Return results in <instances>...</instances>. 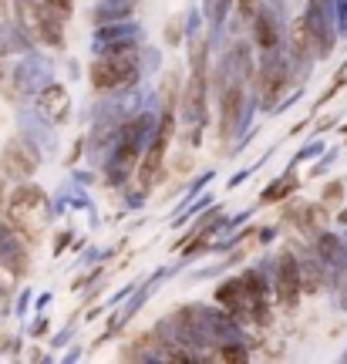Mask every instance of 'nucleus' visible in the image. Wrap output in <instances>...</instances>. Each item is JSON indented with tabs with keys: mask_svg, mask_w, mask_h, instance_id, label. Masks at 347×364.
<instances>
[{
	"mask_svg": "<svg viewBox=\"0 0 347 364\" xmlns=\"http://www.w3.org/2000/svg\"><path fill=\"white\" fill-rule=\"evenodd\" d=\"M51 220V203L44 189L31 186V182H21L11 196H7V223L11 230H17L27 240H38L44 233V226Z\"/></svg>",
	"mask_w": 347,
	"mask_h": 364,
	"instance_id": "nucleus-1",
	"label": "nucleus"
},
{
	"mask_svg": "<svg viewBox=\"0 0 347 364\" xmlns=\"http://www.w3.org/2000/svg\"><path fill=\"white\" fill-rule=\"evenodd\" d=\"M135 81H139V51H135V44L102 51L91 61V85L98 91H115L125 88V85H135Z\"/></svg>",
	"mask_w": 347,
	"mask_h": 364,
	"instance_id": "nucleus-2",
	"label": "nucleus"
},
{
	"mask_svg": "<svg viewBox=\"0 0 347 364\" xmlns=\"http://www.w3.org/2000/svg\"><path fill=\"white\" fill-rule=\"evenodd\" d=\"M17 7V21L27 34L41 44H51V48H61L65 44V14L54 7L51 0H14Z\"/></svg>",
	"mask_w": 347,
	"mask_h": 364,
	"instance_id": "nucleus-3",
	"label": "nucleus"
},
{
	"mask_svg": "<svg viewBox=\"0 0 347 364\" xmlns=\"http://www.w3.org/2000/svg\"><path fill=\"white\" fill-rule=\"evenodd\" d=\"M206 115V44L196 41L193 44V78H189V88L182 95V118L199 125Z\"/></svg>",
	"mask_w": 347,
	"mask_h": 364,
	"instance_id": "nucleus-4",
	"label": "nucleus"
},
{
	"mask_svg": "<svg viewBox=\"0 0 347 364\" xmlns=\"http://www.w3.org/2000/svg\"><path fill=\"white\" fill-rule=\"evenodd\" d=\"M172 129H176V115L166 112L162 122H159V129H155V135H152V142H149V149H145V156H142V166H139V189L142 193L152 189V179L159 176V169H162V159H166L169 142H172Z\"/></svg>",
	"mask_w": 347,
	"mask_h": 364,
	"instance_id": "nucleus-5",
	"label": "nucleus"
},
{
	"mask_svg": "<svg viewBox=\"0 0 347 364\" xmlns=\"http://www.w3.org/2000/svg\"><path fill=\"white\" fill-rule=\"evenodd\" d=\"M41 166V156L34 145H27L24 139H11V142L4 145V152H0V169L4 176H11V179H31Z\"/></svg>",
	"mask_w": 347,
	"mask_h": 364,
	"instance_id": "nucleus-6",
	"label": "nucleus"
},
{
	"mask_svg": "<svg viewBox=\"0 0 347 364\" xmlns=\"http://www.w3.org/2000/svg\"><path fill=\"white\" fill-rule=\"evenodd\" d=\"M304 294V287H300V263L283 250L280 260H277V297H280L283 307H294L297 300Z\"/></svg>",
	"mask_w": 347,
	"mask_h": 364,
	"instance_id": "nucleus-7",
	"label": "nucleus"
},
{
	"mask_svg": "<svg viewBox=\"0 0 347 364\" xmlns=\"http://www.w3.org/2000/svg\"><path fill=\"white\" fill-rule=\"evenodd\" d=\"M287 78H290V71H287L283 61H270V65L260 68L257 88H260V98H263V108H273L280 102V95L287 91Z\"/></svg>",
	"mask_w": 347,
	"mask_h": 364,
	"instance_id": "nucleus-8",
	"label": "nucleus"
},
{
	"mask_svg": "<svg viewBox=\"0 0 347 364\" xmlns=\"http://www.w3.org/2000/svg\"><path fill=\"white\" fill-rule=\"evenodd\" d=\"M38 112L44 122L51 125H65L68 122V112H71V98L61 85H48V88L38 95Z\"/></svg>",
	"mask_w": 347,
	"mask_h": 364,
	"instance_id": "nucleus-9",
	"label": "nucleus"
},
{
	"mask_svg": "<svg viewBox=\"0 0 347 364\" xmlns=\"http://www.w3.org/2000/svg\"><path fill=\"white\" fill-rule=\"evenodd\" d=\"M0 263L14 277H24L27 273V250L21 247L17 230H11V226H0Z\"/></svg>",
	"mask_w": 347,
	"mask_h": 364,
	"instance_id": "nucleus-10",
	"label": "nucleus"
},
{
	"mask_svg": "<svg viewBox=\"0 0 347 364\" xmlns=\"http://www.w3.org/2000/svg\"><path fill=\"white\" fill-rule=\"evenodd\" d=\"M287 223H294L304 236H317L324 233L327 213H324V206H314V203H294V206H287Z\"/></svg>",
	"mask_w": 347,
	"mask_h": 364,
	"instance_id": "nucleus-11",
	"label": "nucleus"
},
{
	"mask_svg": "<svg viewBox=\"0 0 347 364\" xmlns=\"http://www.w3.org/2000/svg\"><path fill=\"white\" fill-rule=\"evenodd\" d=\"M240 105H243V85L240 81H226V91H223V135L236 132Z\"/></svg>",
	"mask_w": 347,
	"mask_h": 364,
	"instance_id": "nucleus-12",
	"label": "nucleus"
},
{
	"mask_svg": "<svg viewBox=\"0 0 347 364\" xmlns=\"http://www.w3.org/2000/svg\"><path fill=\"white\" fill-rule=\"evenodd\" d=\"M253 38H257L260 51H273V48H277V41H280V34H277V21H273L267 11L253 14Z\"/></svg>",
	"mask_w": 347,
	"mask_h": 364,
	"instance_id": "nucleus-13",
	"label": "nucleus"
},
{
	"mask_svg": "<svg viewBox=\"0 0 347 364\" xmlns=\"http://www.w3.org/2000/svg\"><path fill=\"white\" fill-rule=\"evenodd\" d=\"M314 48V38H310V27H307V17H297L294 24V58L297 61H304Z\"/></svg>",
	"mask_w": 347,
	"mask_h": 364,
	"instance_id": "nucleus-14",
	"label": "nucleus"
},
{
	"mask_svg": "<svg viewBox=\"0 0 347 364\" xmlns=\"http://www.w3.org/2000/svg\"><path fill=\"white\" fill-rule=\"evenodd\" d=\"M294 189H297V179H277L270 189L263 193V203H280V199H287Z\"/></svg>",
	"mask_w": 347,
	"mask_h": 364,
	"instance_id": "nucleus-15",
	"label": "nucleus"
},
{
	"mask_svg": "<svg viewBox=\"0 0 347 364\" xmlns=\"http://www.w3.org/2000/svg\"><path fill=\"white\" fill-rule=\"evenodd\" d=\"M209 358H216V361H246V351L243 348H240V344H226V341H223V348H219L216 354H209Z\"/></svg>",
	"mask_w": 347,
	"mask_h": 364,
	"instance_id": "nucleus-16",
	"label": "nucleus"
},
{
	"mask_svg": "<svg viewBox=\"0 0 347 364\" xmlns=\"http://www.w3.org/2000/svg\"><path fill=\"white\" fill-rule=\"evenodd\" d=\"M253 14H257V0H240V21L243 24L253 21Z\"/></svg>",
	"mask_w": 347,
	"mask_h": 364,
	"instance_id": "nucleus-17",
	"label": "nucleus"
},
{
	"mask_svg": "<svg viewBox=\"0 0 347 364\" xmlns=\"http://www.w3.org/2000/svg\"><path fill=\"white\" fill-rule=\"evenodd\" d=\"M337 196H344V186H327V193H324V199L331 203V199H337Z\"/></svg>",
	"mask_w": 347,
	"mask_h": 364,
	"instance_id": "nucleus-18",
	"label": "nucleus"
},
{
	"mask_svg": "<svg viewBox=\"0 0 347 364\" xmlns=\"http://www.w3.org/2000/svg\"><path fill=\"white\" fill-rule=\"evenodd\" d=\"M54 7H58V11L61 14H71V4H75V0H51Z\"/></svg>",
	"mask_w": 347,
	"mask_h": 364,
	"instance_id": "nucleus-19",
	"label": "nucleus"
},
{
	"mask_svg": "<svg viewBox=\"0 0 347 364\" xmlns=\"http://www.w3.org/2000/svg\"><path fill=\"white\" fill-rule=\"evenodd\" d=\"M0 206H4V176H0Z\"/></svg>",
	"mask_w": 347,
	"mask_h": 364,
	"instance_id": "nucleus-20",
	"label": "nucleus"
},
{
	"mask_svg": "<svg viewBox=\"0 0 347 364\" xmlns=\"http://www.w3.org/2000/svg\"><path fill=\"white\" fill-rule=\"evenodd\" d=\"M341 223H347V213H341Z\"/></svg>",
	"mask_w": 347,
	"mask_h": 364,
	"instance_id": "nucleus-21",
	"label": "nucleus"
},
{
	"mask_svg": "<svg viewBox=\"0 0 347 364\" xmlns=\"http://www.w3.org/2000/svg\"><path fill=\"white\" fill-rule=\"evenodd\" d=\"M0 294H4V280H0Z\"/></svg>",
	"mask_w": 347,
	"mask_h": 364,
	"instance_id": "nucleus-22",
	"label": "nucleus"
}]
</instances>
